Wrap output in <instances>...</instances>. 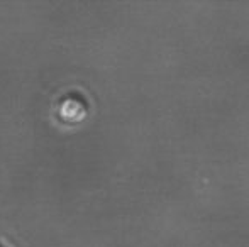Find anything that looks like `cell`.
<instances>
[{
	"label": "cell",
	"mask_w": 249,
	"mask_h": 247,
	"mask_svg": "<svg viewBox=\"0 0 249 247\" xmlns=\"http://www.w3.org/2000/svg\"><path fill=\"white\" fill-rule=\"evenodd\" d=\"M56 112L63 122H78L89 112V102L80 92H68L58 99Z\"/></svg>",
	"instance_id": "6da1fadb"
},
{
	"label": "cell",
	"mask_w": 249,
	"mask_h": 247,
	"mask_svg": "<svg viewBox=\"0 0 249 247\" xmlns=\"http://www.w3.org/2000/svg\"><path fill=\"white\" fill-rule=\"evenodd\" d=\"M0 247H7V246L5 244H0Z\"/></svg>",
	"instance_id": "7a4b0ae2"
}]
</instances>
